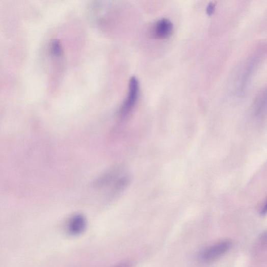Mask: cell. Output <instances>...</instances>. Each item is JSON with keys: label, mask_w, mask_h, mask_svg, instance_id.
<instances>
[{"label": "cell", "mask_w": 267, "mask_h": 267, "mask_svg": "<svg viewBox=\"0 0 267 267\" xmlns=\"http://www.w3.org/2000/svg\"><path fill=\"white\" fill-rule=\"evenodd\" d=\"M140 84L136 77H132L129 83L128 92L126 98L120 110V118L124 119L130 115L135 109L139 97Z\"/></svg>", "instance_id": "cell-1"}, {"label": "cell", "mask_w": 267, "mask_h": 267, "mask_svg": "<svg viewBox=\"0 0 267 267\" xmlns=\"http://www.w3.org/2000/svg\"><path fill=\"white\" fill-rule=\"evenodd\" d=\"M232 242L222 241L206 249L200 255V259L205 262H211L226 254L232 248Z\"/></svg>", "instance_id": "cell-2"}, {"label": "cell", "mask_w": 267, "mask_h": 267, "mask_svg": "<svg viewBox=\"0 0 267 267\" xmlns=\"http://www.w3.org/2000/svg\"><path fill=\"white\" fill-rule=\"evenodd\" d=\"M173 30L174 25L172 21L167 18H162L153 25L152 35L155 39H167L171 36Z\"/></svg>", "instance_id": "cell-3"}, {"label": "cell", "mask_w": 267, "mask_h": 267, "mask_svg": "<svg viewBox=\"0 0 267 267\" xmlns=\"http://www.w3.org/2000/svg\"><path fill=\"white\" fill-rule=\"evenodd\" d=\"M86 220L82 215L77 214L71 217L67 225V230L72 235L82 233L86 227Z\"/></svg>", "instance_id": "cell-4"}, {"label": "cell", "mask_w": 267, "mask_h": 267, "mask_svg": "<svg viewBox=\"0 0 267 267\" xmlns=\"http://www.w3.org/2000/svg\"><path fill=\"white\" fill-rule=\"evenodd\" d=\"M265 92H262L258 97L254 104L256 115L262 116L265 112L266 108Z\"/></svg>", "instance_id": "cell-5"}, {"label": "cell", "mask_w": 267, "mask_h": 267, "mask_svg": "<svg viewBox=\"0 0 267 267\" xmlns=\"http://www.w3.org/2000/svg\"><path fill=\"white\" fill-rule=\"evenodd\" d=\"M51 52L56 57H60L63 54V50L60 42L57 40H54L51 44Z\"/></svg>", "instance_id": "cell-6"}, {"label": "cell", "mask_w": 267, "mask_h": 267, "mask_svg": "<svg viewBox=\"0 0 267 267\" xmlns=\"http://www.w3.org/2000/svg\"><path fill=\"white\" fill-rule=\"evenodd\" d=\"M216 10V5L213 3L208 4L206 8V13L209 16H211L213 14Z\"/></svg>", "instance_id": "cell-7"}, {"label": "cell", "mask_w": 267, "mask_h": 267, "mask_svg": "<svg viewBox=\"0 0 267 267\" xmlns=\"http://www.w3.org/2000/svg\"><path fill=\"white\" fill-rule=\"evenodd\" d=\"M260 212L262 215L265 214L266 212V202H264V203L263 204V206H262Z\"/></svg>", "instance_id": "cell-8"}, {"label": "cell", "mask_w": 267, "mask_h": 267, "mask_svg": "<svg viewBox=\"0 0 267 267\" xmlns=\"http://www.w3.org/2000/svg\"><path fill=\"white\" fill-rule=\"evenodd\" d=\"M117 267H130V265L128 264H123L121 265H120Z\"/></svg>", "instance_id": "cell-9"}]
</instances>
